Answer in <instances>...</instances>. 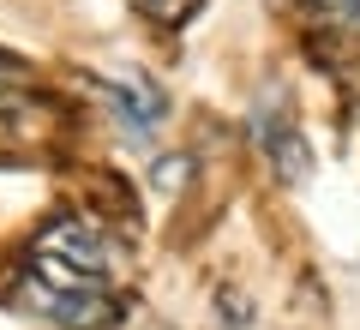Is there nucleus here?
<instances>
[{"label":"nucleus","instance_id":"1","mask_svg":"<svg viewBox=\"0 0 360 330\" xmlns=\"http://www.w3.org/2000/svg\"><path fill=\"white\" fill-rule=\"evenodd\" d=\"M30 270L60 282V288H108L127 270V253L90 216H54L49 229L30 241Z\"/></svg>","mask_w":360,"mask_h":330},{"label":"nucleus","instance_id":"2","mask_svg":"<svg viewBox=\"0 0 360 330\" xmlns=\"http://www.w3.org/2000/svg\"><path fill=\"white\" fill-rule=\"evenodd\" d=\"M13 300L25 306V312L49 318L54 330H108L120 318V306H115L108 288H60V282L37 277L30 265H25V277L13 282Z\"/></svg>","mask_w":360,"mask_h":330},{"label":"nucleus","instance_id":"3","mask_svg":"<svg viewBox=\"0 0 360 330\" xmlns=\"http://www.w3.org/2000/svg\"><path fill=\"white\" fill-rule=\"evenodd\" d=\"M90 84H96V96L108 102V115L120 120V132H127L132 144H144V139L168 120V90L156 84L150 72H139V66L103 72V78H90Z\"/></svg>","mask_w":360,"mask_h":330},{"label":"nucleus","instance_id":"4","mask_svg":"<svg viewBox=\"0 0 360 330\" xmlns=\"http://www.w3.org/2000/svg\"><path fill=\"white\" fill-rule=\"evenodd\" d=\"M252 139H258V151L270 156V168H276L288 186H300V180L312 174V144L300 139V127H295V115H288L283 96H270L252 115Z\"/></svg>","mask_w":360,"mask_h":330},{"label":"nucleus","instance_id":"5","mask_svg":"<svg viewBox=\"0 0 360 330\" xmlns=\"http://www.w3.org/2000/svg\"><path fill=\"white\" fill-rule=\"evenodd\" d=\"M324 30H342V37H360V0H300Z\"/></svg>","mask_w":360,"mask_h":330},{"label":"nucleus","instance_id":"6","mask_svg":"<svg viewBox=\"0 0 360 330\" xmlns=\"http://www.w3.org/2000/svg\"><path fill=\"white\" fill-rule=\"evenodd\" d=\"M132 6H139V13L150 18L156 30H180L186 18L198 13V6H205V0H132Z\"/></svg>","mask_w":360,"mask_h":330},{"label":"nucleus","instance_id":"7","mask_svg":"<svg viewBox=\"0 0 360 330\" xmlns=\"http://www.w3.org/2000/svg\"><path fill=\"white\" fill-rule=\"evenodd\" d=\"M25 90H30V72L13 61V54H0V108H13Z\"/></svg>","mask_w":360,"mask_h":330},{"label":"nucleus","instance_id":"8","mask_svg":"<svg viewBox=\"0 0 360 330\" xmlns=\"http://www.w3.org/2000/svg\"><path fill=\"white\" fill-rule=\"evenodd\" d=\"M186 168H193L186 156H162V163L150 168V186H156V192H180V180H186Z\"/></svg>","mask_w":360,"mask_h":330},{"label":"nucleus","instance_id":"9","mask_svg":"<svg viewBox=\"0 0 360 330\" xmlns=\"http://www.w3.org/2000/svg\"><path fill=\"white\" fill-rule=\"evenodd\" d=\"M217 300H222V324H229V330H246V324H252V312H246V300H240V294H229V288H222Z\"/></svg>","mask_w":360,"mask_h":330}]
</instances>
